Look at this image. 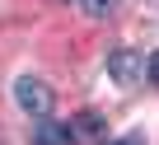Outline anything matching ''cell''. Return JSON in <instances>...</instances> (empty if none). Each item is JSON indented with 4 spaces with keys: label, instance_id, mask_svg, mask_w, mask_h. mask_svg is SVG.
Wrapping results in <instances>:
<instances>
[{
    "label": "cell",
    "instance_id": "6da1fadb",
    "mask_svg": "<svg viewBox=\"0 0 159 145\" xmlns=\"http://www.w3.org/2000/svg\"><path fill=\"white\" fill-rule=\"evenodd\" d=\"M14 98H19V108H24L28 117H52V108H56L52 89H47L42 80H33V75H19V80H14Z\"/></svg>",
    "mask_w": 159,
    "mask_h": 145
},
{
    "label": "cell",
    "instance_id": "7a4b0ae2",
    "mask_svg": "<svg viewBox=\"0 0 159 145\" xmlns=\"http://www.w3.org/2000/svg\"><path fill=\"white\" fill-rule=\"evenodd\" d=\"M108 75H112L117 84H136V80H145V56L131 52V47H117V52L108 56Z\"/></svg>",
    "mask_w": 159,
    "mask_h": 145
},
{
    "label": "cell",
    "instance_id": "3957f363",
    "mask_svg": "<svg viewBox=\"0 0 159 145\" xmlns=\"http://www.w3.org/2000/svg\"><path fill=\"white\" fill-rule=\"evenodd\" d=\"M66 126H70V145H94V140H103V131H108V122H103L98 112H89V108L75 112Z\"/></svg>",
    "mask_w": 159,
    "mask_h": 145
},
{
    "label": "cell",
    "instance_id": "277c9868",
    "mask_svg": "<svg viewBox=\"0 0 159 145\" xmlns=\"http://www.w3.org/2000/svg\"><path fill=\"white\" fill-rule=\"evenodd\" d=\"M38 145H70V126H61L56 117H38Z\"/></svg>",
    "mask_w": 159,
    "mask_h": 145
},
{
    "label": "cell",
    "instance_id": "5b68a950",
    "mask_svg": "<svg viewBox=\"0 0 159 145\" xmlns=\"http://www.w3.org/2000/svg\"><path fill=\"white\" fill-rule=\"evenodd\" d=\"M80 5H84V14H89V19H108V14H117L122 0H80Z\"/></svg>",
    "mask_w": 159,
    "mask_h": 145
},
{
    "label": "cell",
    "instance_id": "8992f818",
    "mask_svg": "<svg viewBox=\"0 0 159 145\" xmlns=\"http://www.w3.org/2000/svg\"><path fill=\"white\" fill-rule=\"evenodd\" d=\"M145 75L159 84V52H150V56H145Z\"/></svg>",
    "mask_w": 159,
    "mask_h": 145
},
{
    "label": "cell",
    "instance_id": "52a82bcc",
    "mask_svg": "<svg viewBox=\"0 0 159 145\" xmlns=\"http://www.w3.org/2000/svg\"><path fill=\"white\" fill-rule=\"evenodd\" d=\"M108 145H145V136H140V131H131V136H122V140H108Z\"/></svg>",
    "mask_w": 159,
    "mask_h": 145
}]
</instances>
